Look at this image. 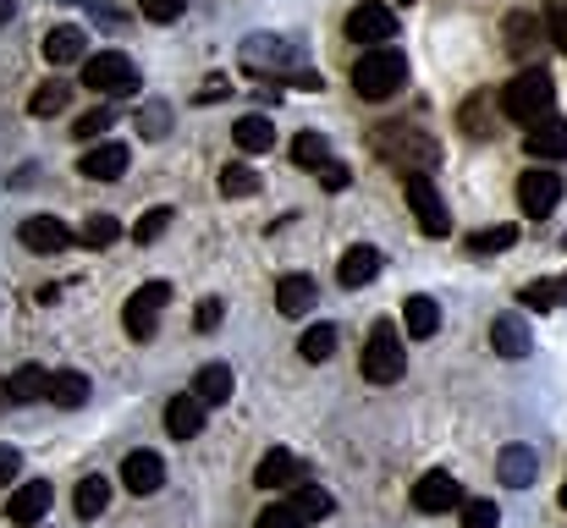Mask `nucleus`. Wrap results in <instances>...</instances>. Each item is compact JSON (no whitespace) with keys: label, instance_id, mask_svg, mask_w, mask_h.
<instances>
[{"label":"nucleus","instance_id":"nucleus-4","mask_svg":"<svg viewBox=\"0 0 567 528\" xmlns=\"http://www.w3.org/2000/svg\"><path fill=\"white\" fill-rule=\"evenodd\" d=\"M359 369H364V380H375V385H396V380L408 374V348H402L396 325H385V320H380L375 331H370Z\"/></svg>","mask_w":567,"mask_h":528},{"label":"nucleus","instance_id":"nucleus-35","mask_svg":"<svg viewBox=\"0 0 567 528\" xmlns=\"http://www.w3.org/2000/svg\"><path fill=\"white\" fill-rule=\"evenodd\" d=\"M78 237H83V248H111V242L122 237V220H116V215H89Z\"/></svg>","mask_w":567,"mask_h":528},{"label":"nucleus","instance_id":"nucleus-23","mask_svg":"<svg viewBox=\"0 0 567 528\" xmlns=\"http://www.w3.org/2000/svg\"><path fill=\"white\" fill-rule=\"evenodd\" d=\"M309 309H315V281H309V276H281V281H276V314L298 320V314H309Z\"/></svg>","mask_w":567,"mask_h":528},{"label":"nucleus","instance_id":"nucleus-16","mask_svg":"<svg viewBox=\"0 0 567 528\" xmlns=\"http://www.w3.org/2000/svg\"><path fill=\"white\" fill-rule=\"evenodd\" d=\"M524 149L540 161V166H551V161H567V122L563 116H540L529 133H524Z\"/></svg>","mask_w":567,"mask_h":528},{"label":"nucleus","instance_id":"nucleus-40","mask_svg":"<svg viewBox=\"0 0 567 528\" xmlns=\"http://www.w3.org/2000/svg\"><path fill=\"white\" fill-rule=\"evenodd\" d=\"M518 303H524V309H551V303H567L563 281H529V287L518 292Z\"/></svg>","mask_w":567,"mask_h":528},{"label":"nucleus","instance_id":"nucleus-2","mask_svg":"<svg viewBox=\"0 0 567 528\" xmlns=\"http://www.w3.org/2000/svg\"><path fill=\"white\" fill-rule=\"evenodd\" d=\"M408 83V55L396 44H375L353 61V89L359 100H391L396 89Z\"/></svg>","mask_w":567,"mask_h":528},{"label":"nucleus","instance_id":"nucleus-28","mask_svg":"<svg viewBox=\"0 0 567 528\" xmlns=\"http://www.w3.org/2000/svg\"><path fill=\"white\" fill-rule=\"evenodd\" d=\"M44 402H55V407H83V402H89V374H72V369L50 374Z\"/></svg>","mask_w":567,"mask_h":528},{"label":"nucleus","instance_id":"nucleus-29","mask_svg":"<svg viewBox=\"0 0 567 528\" xmlns=\"http://www.w3.org/2000/svg\"><path fill=\"white\" fill-rule=\"evenodd\" d=\"M72 507H78V518H100V513L111 507V479H105V474H89V479H78V490H72Z\"/></svg>","mask_w":567,"mask_h":528},{"label":"nucleus","instance_id":"nucleus-21","mask_svg":"<svg viewBox=\"0 0 567 528\" xmlns=\"http://www.w3.org/2000/svg\"><path fill=\"white\" fill-rule=\"evenodd\" d=\"M39 50H44V61H50V66H72V61H89V55H83V50H89V39H83V28H72V22H66V28H50Z\"/></svg>","mask_w":567,"mask_h":528},{"label":"nucleus","instance_id":"nucleus-53","mask_svg":"<svg viewBox=\"0 0 567 528\" xmlns=\"http://www.w3.org/2000/svg\"><path fill=\"white\" fill-rule=\"evenodd\" d=\"M402 6H413V0H402Z\"/></svg>","mask_w":567,"mask_h":528},{"label":"nucleus","instance_id":"nucleus-30","mask_svg":"<svg viewBox=\"0 0 567 528\" xmlns=\"http://www.w3.org/2000/svg\"><path fill=\"white\" fill-rule=\"evenodd\" d=\"M292 507H298V518L303 524H320V518H331V490H320V485H292Z\"/></svg>","mask_w":567,"mask_h":528},{"label":"nucleus","instance_id":"nucleus-15","mask_svg":"<svg viewBox=\"0 0 567 528\" xmlns=\"http://www.w3.org/2000/svg\"><path fill=\"white\" fill-rule=\"evenodd\" d=\"M254 485H259V490H292V485H303V463H298L287 446H276V452H265V457H259Z\"/></svg>","mask_w":567,"mask_h":528},{"label":"nucleus","instance_id":"nucleus-7","mask_svg":"<svg viewBox=\"0 0 567 528\" xmlns=\"http://www.w3.org/2000/svg\"><path fill=\"white\" fill-rule=\"evenodd\" d=\"M402 193H408V209H413V220H419L424 237H446L452 231L446 204H441V187L430 182V172H408L402 176Z\"/></svg>","mask_w":567,"mask_h":528},{"label":"nucleus","instance_id":"nucleus-17","mask_svg":"<svg viewBox=\"0 0 567 528\" xmlns=\"http://www.w3.org/2000/svg\"><path fill=\"white\" fill-rule=\"evenodd\" d=\"M204 402H198V391H183V396H172L166 402V429H172V441H198V429H204Z\"/></svg>","mask_w":567,"mask_h":528},{"label":"nucleus","instance_id":"nucleus-12","mask_svg":"<svg viewBox=\"0 0 567 528\" xmlns=\"http://www.w3.org/2000/svg\"><path fill=\"white\" fill-rule=\"evenodd\" d=\"M50 501H55L50 479H28V485H17V490H11V501H6V518H11L17 528H33V524H44Z\"/></svg>","mask_w":567,"mask_h":528},{"label":"nucleus","instance_id":"nucleus-3","mask_svg":"<svg viewBox=\"0 0 567 528\" xmlns=\"http://www.w3.org/2000/svg\"><path fill=\"white\" fill-rule=\"evenodd\" d=\"M375 155L380 161H391L396 172H430L435 161H441V149H435V138H424L419 127H380L375 133Z\"/></svg>","mask_w":567,"mask_h":528},{"label":"nucleus","instance_id":"nucleus-37","mask_svg":"<svg viewBox=\"0 0 567 528\" xmlns=\"http://www.w3.org/2000/svg\"><path fill=\"white\" fill-rule=\"evenodd\" d=\"M133 122H138V133H144V138H166V133H172V105L150 100V105H138V116H133Z\"/></svg>","mask_w":567,"mask_h":528},{"label":"nucleus","instance_id":"nucleus-51","mask_svg":"<svg viewBox=\"0 0 567 528\" xmlns=\"http://www.w3.org/2000/svg\"><path fill=\"white\" fill-rule=\"evenodd\" d=\"M6 407H11V391H6V380H0V413H6Z\"/></svg>","mask_w":567,"mask_h":528},{"label":"nucleus","instance_id":"nucleus-47","mask_svg":"<svg viewBox=\"0 0 567 528\" xmlns=\"http://www.w3.org/2000/svg\"><path fill=\"white\" fill-rule=\"evenodd\" d=\"M17 474H22V457H17V446H0V490H6Z\"/></svg>","mask_w":567,"mask_h":528},{"label":"nucleus","instance_id":"nucleus-44","mask_svg":"<svg viewBox=\"0 0 567 528\" xmlns=\"http://www.w3.org/2000/svg\"><path fill=\"white\" fill-rule=\"evenodd\" d=\"M183 6H188V0H144V17H150V22H177Z\"/></svg>","mask_w":567,"mask_h":528},{"label":"nucleus","instance_id":"nucleus-52","mask_svg":"<svg viewBox=\"0 0 567 528\" xmlns=\"http://www.w3.org/2000/svg\"><path fill=\"white\" fill-rule=\"evenodd\" d=\"M557 501H563V507H567V485H563V496H557Z\"/></svg>","mask_w":567,"mask_h":528},{"label":"nucleus","instance_id":"nucleus-19","mask_svg":"<svg viewBox=\"0 0 567 528\" xmlns=\"http://www.w3.org/2000/svg\"><path fill=\"white\" fill-rule=\"evenodd\" d=\"M491 348H496V358H529L535 352V342H529V325H524V314H496L491 320Z\"/></svg>","mask_w":567,"mask_h":528},{"label":"nucleus","instance_id":"nucleus-25","mask_svg":"<svg viewBox=\"0 0 567 528\" xmlns=\"http://www.w3.org/2000/svg\"><path fill=\"white\" fill-rule=\"evenodd\" d=\"M540 33L551 39V28H540V17H529V11L507 17V50H513V55H535V50H540Z\"/></svg>","mask_w":567,"mask_h":528},{"label":"nucleus","instance_id":"nucleus-14","mask_svg":"<svg viewBox=\"0 0 567 528\" xmlns=\"http://www.w3.org/2000/svg\"><path fill=\"white\" fill-rule=\"evenodd\" d=\"M413 507H419V513H452V507H463V485H457L446 468H435V474H424V479L413 485Z\"/></svg>","mask_w":567,"mask_h":528},{"label":"nucleus","instance_id":"nucleus-34","mask_svg":"<svg viewBox=\"0 0 567 528\" xmlns=\"http://www.w3.org/2000/svg\"><path fill=\"white\" fill-rule=\"evenodd\" d=\"M292 161H298V166H309V172H320V166L331 161V138H326V133H298Z\"/></svg>","mask_w":567,"mask_h":528},{"label":"nucleus","instance_id":"nucleus-6","mask_svg":"<svg viewBox=\"0 0 567 528\" xmlns=\"http://www.w3.org/2000/svg\"><path fill=\"white\" fill-rule=\"evenodd\" d=\"M83 89L111 94V100L138 94V66H133L122 50H100V55H89V61H83Z\"/></svg>","mask_w":567,"mask_h":528},{"label":"nucleus","instance_id":"nucleus-36","mask_svg":"<svg viewBox=\"0 0 567 528\" xmlns=\"http://www.w3.org/2000/svg\"><path fill=\"white\" fill-rule=\"evenodd\" d=\"M220 193L226 198H254L259 193V172L254 166H220Z\"/></svg>","mask_w":567,"mask_h":528},{"label":"nucleus","instance_id":"nucleus-11","mask_svg":"<svg viewBox=\"0 0 567 528\" xmlns=\"http://www.w3.org/2000/svg\"><path fill=\"white\" fill-rule=\"evenodd\" d=\"M496 479H502L507 490H529V485L540 479V452H535L529 441L502 446V452H496Z\"/></svg>","mask_w":567,"mask_h":528},{"label":"nucleus","instance_id":"nucleus-22","mask_svg":"<svg viewBox=\"0 0 567 528\" xmlns=\"http://www.w3.org/2000/svg\"><path fill=\"white\" fill-rule=\"evenodd\" d=\"M380 265H385V259H380V248L359 242V248H348V253H342V270H337V281H342V287H370V281L380 276Z\"/></svg>","mask_w":567,"mask_h":528},{"label":"nucleus","instance_id":"nucleus-20","mask_svg":"<svg viewBox=\"0 0 567 528\" xmlns=\"http://www.w3.org/2000/svg\"><path fill=\"white\" fill-rule=\"evenodd\" d=\"M127 166H133L127 144H94V149L83 155V166H78V172L89 176V182H122Z\"/></svg>","mask_w":567,"mask_h":528},{"label":"nucleus","instance_id":"nucleus-46","mask_svg":"<svg viewBox=\"0 0 567 528\" xmlns=\"http://www.w3.org/2000/svg\"><path fill=\"white\" fill-rule=\"evenodd\" d=\"M320 182H326V193H342V187L353 182V172H348V166H337V161H326V166H320Z\"/></svg>","mask_w":567,"mask_h":528},{"label":"nucleus","instance_id":"nucleus-24","mask_svg":"<svg viewBox=\"0 0 567 528\" xmlns=\"http://www.w3.org/2000/svg\"><path fill=\"white\" fill-rule=\"evenodd\" d=\"M193 391H198V402H204V407H226V402H231V391H237V380H231V369H226V363H204V369H198V380H193Z\"/></svg>","mask_w":567,"mask_h":528},{"label":"nucleus","instance_id":"nucleus-27","mask_svg":"<svg viewBox=\"0 0 567 528\" xmlns=\"http://www.w3.org/2000/svg\"><path fill=\"white\" fill-rule=\"evenodd\" d=\"M402 320H408V337H413V342H430V337L441 331L435 298H408V303H402Z\"/></svg>","mask_w":567,"mask_h":528},{"label":"nucleus","instance_id":"nucleus-33","mask_svg":"<svg viewBox=\"0 0 567 528\" xmlns=\"http://www.w3.org/2000/svg\"><path fill=\"white\" fill-rule=\"evenodd\" d=\"M298 352H303V363H331V352H337V325H309L303 342H298Z\"/></svg>","mask_w":567,"mask_h":528},{"label":"nucleus","instance_id":"nucleus-41","mask_svg":"<svg viewBox=\"0 0 567 528\" xmlns=\"http://www.w3.org/2000/svg\"><path fill=\"white\" fill-rule=\"evenodd\" d=\"M463 528H502V513H496V501L463 496Z\"/></svg>","mask_w":567,"mask_h":528},{"label":"nucleus","instance_id":"nucleus-42","mask_svg":"<svg viewBox=\"0 0 567 528\" xmlns=\"http://www.w3.org/2000/svg\"><path fill=\"white\" fill-rule=\"evenodd\" d=\"M254 528H309V524L298 518V507H292V501H276V507H265V513L254 518Z\"/></svg>","mask_w":567,"mask_h":528},{"label":"nucleus","instance_id":"nucleus-5","mask_svg":"<svg viewBox=\"0 0 567 528\" xmlns=\"http://www.w3.org/2000/svg\"><path fill=\"white\" fill-rule=\"evenodd\" d=\"M243 66H248L254 77H265V83H292V72H303V66H298V50H292L287 39H270V33H254V39L243 44Z\"/></svg>","mask_w":567,"mask_h":528},{"label":"nucleus","instance_id":"nucleus-45","mask_svg":"<svg viewBox=\"0 0 567 528\" xmlns=\"http://www.w3.org/2000/svg\"><path fill=\"white\" fill-rule=\"evenodd\" d=\"M546 28H551V44L567 55V0H557V6L546 11Z\"/></svg>","mask_w":567,"mask_h":528},{"label":"nucleus","instance_id":"nucleus-18","mask_svg":"<svg viewBox=\"0 0 567 528\" xmlns=\"http://www.w3.org/2000/svg\"><path fill=\"white\" fill-rule=\"evenodd\" d=\"M122 485H127L133 496H155V490L166 485V463H161L155 452H127V463H122Z\"/></svg>","mask_w":567,"mask_h":528},{"label":"nucleus","instance_id":"nucleus-39","mask_svg":"<svg viewBox=\"0 0 567 528\" xmlns=\"http://www.w3.org/2000/svg\"><path fill=\"white\" fill-rule=\"evenodd\" d=\"M177 215L166 209V204H155V209H144V220L133 226V242H155V237H166V226H172Z\"/></svg>","mask_w":567,"mask_h":528},{"label":"nucleus","instance_id":"nucleus-49","mask_svg":"<svg viewBox=\"0 0 567 528\" xmlns=\"http://www.w3.org/2000/svg\"><path fill=\"white\" fill-rule=\"evenodd\" d=\"M226 94H231V83H226V77H209V83L198 89V105H215V100H226Z\"/></svg>","mask_w":567,"mask_h":528},{"label":"nucleus","instance_id":"nucleus-32","mask_svg":"<svg viewBox=\"0 0 567 528\" xmlns=\"http://www.w3.org/2000/svg\"><path fill=\"white\" fill-rule=\"evenodd\" d=\"M44 385H50V374H44L39 363H28V369H17V374L6 380L11 402H44Z\"/></svg>","mask_w":567,"mask_h":528},{"label":"nucleus","instance_id":"nucleus-43","mask_svg":"<svg viewBox=\"0 0 567 528\" xmlns=\"http://www.w3.org/2000/svg\"><path fill=\"white\" fill-rule=\"evenodd\" d=\"M116 116H111V105H100V111H89V116H78V127H72V138H83V144H94L105 127H111Z\"/></svg>","mask_w":567,"mask_h":528},{"label":"nucleus","instance_id":"nucleus-8","mask_svg":"<svg viewBox=\"0 0 567 528\" xmlns=\"http://www.w3.org/2000/svg\"><path fill=\"white\" fill-rule=\"evenodd\" d=\"M166 303H172V287H166V281H144V287L127 298V309H122L127 337H133V342H150L155 325H161V309H166Z\"/></svg>","mask_w":567,"mask_h":528},{"label":"nucleus","instance_id":"nucleus-50","mask_svg":"<svg viewBox=\"0 0 567 528\" xmlns=\"http://www.w3.org/2000/svg\"><path fill=\"white\" fill-rule=\"evenodd\" d=\"M11 11H17V0H0V28L11 22Z\"/></svg>","mask_w":567,"mask_h":528},{"label":"nucleus","instance_id":"nucleus-48","mask_svg":"<svg viewBox=\"0 0 567 528\" xmlns=\"http://www.w3.org/2000/svg\"><path fill=\"white\" fill-rule=\"evenodd\" d=\"M220 309H226L220 298H204V303H198V331H215V325H220Z\"/></svg>","mask_w":567,"mask_h":528},{"label":"nucleus","instance_id":"nucleus-10","mask_svg":"<svg viewBox=\"0 0 567 528\" xmlns=\"http://www.w3.org/2000/svg\"><path fill=\"white\" fill-rule=\"evenodd\" d=\"M348 39L353 44H391L396 39V11L380 6V0H359L348 11Z\"/></svg>","mask_w":567,"mask_h":528},{"label":"nucleus","instance_id":"nucleus-54","mask_svg":"<svg viewBox=\"0 0 567 528\" xmlns=\"http://www.w3.org/2000/svg\"><path fill=\"white\" fill-rule=\"evenodd\" d=\"M33 528H39V524H33Z\"/></svg>","mask_w":567,"mask_h":528},{"label":"nucleus","instance_id":"nucleus-26","mask_svg":"<svg viewBox=\"0 0 567 528\" xmlns=\"http://www.w3.org/2000/svg\"><path fill=\"white\" fill-rule=\"evenodd\" d=\"M231 144L248 155H265V149H276V127L265 116H243V122H231Z\"/></svg>","mask_w":567,"mask_h":528},{"label":"nucleus","instance_id":"nucleus-31","mask_svg":"<svg viewBox=\"0 0 567 528\" xmlns=\"http://www.w3.org/2000/svg\"><path fill=\"white\" fill-rule=\"evenodd\" d=\"M66 100H72V89H66L61 77H44V83L33 89L28 111H33V116H61V111H66Z\"/></svg>","mask_w":567,"mask_h":528},{"label":"nucleus","instance_id":"nucleus-9","mask_svg":"<svg viewBox=\"0 0 567 528\" xmlns=\"http://www.w3.org/2000/svg\"><path fill=\"white\" fill-rule=\"evenodd\" d=\"M557 204H563V176H557V172L535 166V172L518 176V209H524L529 220H546Z\"/></svg>","mask_w":567,"mask_h":528},{"label":"nucleus","instance_id":"nucleus-38","mask_svg":"<svg viewBox=\"0 0 567 528\" xmlns=\"http://www.w3.org/2000/svg\"><path fill=\"white\" fill-rule=\"evenodd\" d=\"M518 242V226H491V231H468V253H502Z\"/></svg>","mask_w":567,"mask_h":528},{"label":"nucleus","instance_id":"nucleus-13","mask_svg":"<svg viewBox=\"0 0 567 528\" xmlns=\"http://www.w3.org/2000/svg\"><path fill=\"white\" fill-rule=\"evenodd\" d=\"M17 237H22V248H33V253H61V248H72V226L55 220V215H28V220L17 226Z\"/></svg>","mask_w":567,"mask_h":528},{"label":"nucleus","instance_id":"nucleus-1","mask_svg":"<svg viewBox=\"0 0 567 528\" xmlns=\"http://www.w3.org/2000/svg\"><path fill=\"white\" fill-rule=\"evenodd\" d=\"M551 100H557L551 72H546V66H524V72H518V77L502 89V116H507V122L535 127L540 116H551Z\"/></svg>","mask_w":567,"mask_h":528}]
</instances>
